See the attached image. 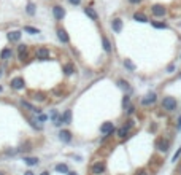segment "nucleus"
<instances>
[{"instance_id":"nucleus-35","label":"nucleus","mask_w":181,"mask_h":175,"mask_svg":"<svg viewBox=\"0 0 181 175\" xmlns=\"http://www.w3.org/2000/svg\"><path fill=\"white\" fill-rule=\"evenodd\" d=\"M175 175H181V163L178 164V167H176V170H175Z\"/></svg>"},{"instance_id":"nucleus-10","label":"nucleus","mask_w":181,"mask_h":175,"mask_svg":"<svg viewBox=\"0 0 181 175\" xmlns=\"http://www.w3.org/2000/svg\"><path fill=\"white\" fill-rule=\"evenodd\" d=\"M111 27H113V30L116 34H119L122 30V19L121 18H115L113 21H111Z\"/></svg>"},{"instance_id":"nucleus-44","label":"nucleus","mask_w":181,"mask_h":175,"mask_svg":"<svg viewBox=\"0 0 181 175\" xmlns=\"http://www.w3.org/2000/svg\"><path fill=\"white\" fill-rule=\"evenodd\" d=\"M0 175H3V173H2V172H0Z\"/></svg>"},{"instance_id":"nucleus-28","label":"nucleus","mask_w":181,"mask_h":175,"mask_svg":"<svg viewBox=\"0 0 181 175\" xmlns=\"http://www.w3.org/2000/svg\"><path fill=\"white\" fill-rule=\"evenodd\" d=\"M24 32H29V34H38L40 30H38V29H35V27H30V25H25V27H24Z\"/></svg>"},{"instance_id":"nucleus-22","label":"nucleus","mask_w":181,"mask_h":175,"mask_svg":"<svg viewBox=\"0 0 181 175\" xmlns=\"http://www.w3.org/2000/svg\"><path fill=\"white\" fill-rule=\"evenodd\" d=\"M24 163L27 166H37L38 164V159L37 158H24Z\"/></svg>"},{"instance_id":"nucleus-32","label":"nucleus","mask_w":181,"mask_h":175,"mask_svg":"<svg viewBox=\"0 0 181 175\" xmlns=\"http://www.w3.org/2000/svg\"><path fill=\"white\" fill-rule=\"evenodd\" d=\"M179 156H181V146L178 148V150H176V153L173 154V158H172V163H176V161L179 159Z\"/></svg>"},{"instance_id":"nucleus-1","label":"nucleus","mask_w":181,"mask_h":175,"mask_svg":"<svg viewBox=\"0 0 181 175\" xmlns=\"http://www.w3.org/2000/svg\"><path fill=\"white\" fill-rule=\"evenodd\" d=\"M161 108L165 112V113H173L178 110V100L173 97V96H165L162 97L161 100Z\"/></svg>"},{"instance_id":"nucleus-16","label":"nucleus","mask_w":181,"mask_h":175,"mask_svg":"<svg viewBox=\"0 0 181 175\" xmlns=\"http://www.w3.org/2000/svg\"><path fill=\"white\" fill-rule=\"evenodd\" d=\"M61 118H62V123H64V124H70V123H72V112H70V110H65L64 115H62Z\"/></svg>"},{"instance_id":"nucleus-26","label":"nucleus","mask_w":181,"mask_h":175,"mask_svg":"<svg viewBox=\"0 0 181 175\" xmlns=\"http://www.w3.org/2000/svg\"><path fill=\"white\" fill-rule=\"evenodd\" d=\"M22 107L24 108H27V110H30V112H38L35 107L32 105V104H29V102H25V100H22Z\"/></svg>"},{"instance_id":"nucleus-12","label":"nucleus","mask_w":181,"mask_h":175,"mask_svg":"<svg viewBox=\"0 0 181 175\" xmlns=\"http://www.w3.org/2000/svg\"><path fill=\"white\" fill-rule=\"evenodd\" d=\"M129 132H130V131H129L126 126H122V127H119V129L116 131V134H118L119 139H127V137H129Z\"/></svg>"},{"instance_id":"nucleus-11","label":"nucleus","mask_w":181,"mask_h":175,"mask_svg":"<svg viewBox=\"0 0 181 175\" xmlns=\"http://www.w3.org/2000/svg\"><path fill=\"white\" fill-rule=\"evenodd\" d=\"M133 21H137V22H148L149 19H148V16L145 15V13H133Z\"/></svg>"},{"instance_id":"nucleus-36","label":"nucleus","mask_w":181,"mask_h":175,"mask_svg":"<svg viewBox=\"0 0 181 175\" xmlns=\"http://www.w3.org/2000/svg\"><path fill=\"white\" fill-rule=\"evenodd\" d=\"M176 127L178 129H181V115L178 116V119H176Z\"/></svg>"},{"instance_id":"nucleus-3","label":"nucleus","mask_w":181,"mask_h":175,"mask_svg":"<svg viewBox=\"0 0 181 175\" xmlns=\"http://www.w3.org/2000/svg\"><path fill=\"white\" fill-rule=\"evenodd\" d=\"M157 92H149V94H146V96L140 100V104L143 105V107H151V105H154V104H157Z\"/></svg>"},{"instance_id":"nucleus-2","label":"nucleus","mask_w":181,"mask_h":175,"mask_svg":"<svg viewBox=\"0 0 181 175\" xmlns=\"http://www.w3.org/2000/svg\"><path fill=\"white\" fill-rule=\"evenodd\" d=\"M156 148H157V151H161L162 154L169 153V150H170V140L165 139V137H159L156 140Z\"/></svg>"},{"instance_id":"nucleus-23","label":"nucleus","mask_w":181,"mask_h":175,"mask_svg":"<svg viewBox=\"0 0 181 175\" xmlns=\"http://www.w3.org/2000/svg\"><path fill=\"white\" fill-rule=\"evenodd\" d=\"M118 85H119V88H122L124 91H130V86H129V83L126 81V80H119V81H118Z\"/></svg>"},{"instance_id":"nucleus-7","label":"nucleus","mask_w":181,"mask_h":175,"mask_svg":"<svg viewBox=\"0 0 181 175\" xmlns=\"http://www.w3.org/2000/svg\"><path fill=\"white\" fill-rule=\"evenodd\" d=\"M52 15H54V18L57 19V21H61V19L65 16V10H64L62 7H59V5H56V7L52 8Z\"/></svg>"},{"instance_id":"nucleus-38","label":"nucleus","mask_w":181,"mask_h":175,"mask_svg":"<svg viewBox=\"0 0 181 175\" xmlns=\"http://www.w3.org/2000/svg\"><path fill=\"white\" fill-rule=\"evenodd\" d=\"M68 2H70L72 5H79V3H81V0H68Z\"/></svg>"},{"instance_id":"nucleus-45","label":"nucleus","mask_w":181,"mask_h":175,"mask_svg":"<svg viewBox=\"0 0 181 175\" xmlns=\"http://www.w3.org/2000/svg\"><path fill=\"white\" fill-rule=\"evenodd\" d=\"M179 58H181V54H179Z\"/></svg>"},{"instance_id":"nucleus-43","label":"nucleus","mask_w":181,"mask_h":175,"mask_svg":"<svg viewBox=\"0 0 181 175\" xmlns=\"http://www.w3.org/2000/svg\"><path fill=\"white\" fill-rule=\"evenodd\" d=\"M178 78H181V73H178Z\"/></svg>"},{"instance_id":"nucleus-20","label":"nucleus","mask_w":181,"mask_h":175,"mask_svg":"<svg viewBox=\"0 0 181 175\" xmlns=\"http://www.w3.org/2000/svg\"><path fill=\"white\" fill-rule=\"evenodd\" d=\"M151 25L154 29H169V25H167L165 22H157V21H151Z\"/></svg>"},{"instance_id":"nucleus-41","label":"nucleus","mask_w":181,"mask_h":175,"mask_svg":"<svg viewBox=\"0 0 181 175\" xmlns=\"http://www.w3.org/2000/svg\"><path fill=\"white\" fill-rule=\"evenodd\" d=\"M68 175H76L75 172H68Z\"/></svg>"},{"instance_id":"nucleus-31","label":"nucleus","mask_w":181,"mask_h":175,"mask_svg":"<svg viewBox=\"0 0 181 175\" xmlns=\"http://www.w3.org/2000/svg\"><path fill=\"white\" fill-rule=\"evenodd\" d=\"M126 112H127V115H129V116H132V115L135 113V105H133V104H130V105L127 107V108H126Z\"/></svg>"},{"instance_id":"nucleus-9","label":"nucleus","mask_w":181,"mask_h":175,"mask_svg":"<svg viewBox=\"0 0 181 175\" xmlns=\"http://www.w3.org/2000/svg\"><path fill=\"white\" fill-rule=\"evenodd\" d=\"M103 172H105V164L100 163V161L92 166V173H94V175H102Z\"/></svg>"},{"instance_id":"nucleus-27","label":"nucleus","mask_w":181,"mask_h":175,"mask_svg":"<svg viewBox=\"0 0 181 175\" xmlns=\"http://www.w3.org/2000/svg\"><path fill=\"white\" fill-rule=\"evenodd\" d=\"M27 13H29L30 16L35 15V5L34 3H27Z\"/></svg>"},{"instance_id":"nucleus-19","label":"nucleus","mask_w":181,"mask_h":175,"mask_svg":"<svg viewBox=\"0 0 181 175\" xmlns=\"http://www.w3.org/2000/svg\"><path fill=\"white\" fill-rule=\"evenodd\" d=\"M102 45H103V49L106 51V53H111V43H110V40L106 38V37H102Z\"/></svg>"},{"instance_id":"nucleus-34","label":"nucleus","mask_w":181,"mask_h":175,"mask_svg":"<svg viewBox=\"0 0 181 175\" xmlns=\"http://www.w3.org/2000/svg\"><path fill=\"white\" fill-rule=\"evenodd\" d=\"M135 175H148V172H146V169H138L135 172Z\"/></svg>"},{"instance_id":"nucleus-17","label":"nucleus","mask_w":181,"mask_h":175,"mask_svg":"<svg viewBox=\"0 0 181 175\" xmlns=\"http://www.w3.org/2000/svg\"><path fill=\"white\" fill-rule=\"evenodd\" d=\"M11 56H13V51H11L10 48H5V49H2V53H0V58H2L3 61L11 59Z\"/></svg>"},{"instance_id":"nucleus-21","label":"nucleus","mask_w":181,"mask_h":175,"mask_svg":"<svg viewBox=\"0 0 181 175\" xmlns=\"http://www.w3.org/2000/svg\"><path fill=\"white\" fill-rule=\"evenodd\" d=\"M124 67H126L127 70H130V72L135 70V64H133L130 59H124Z\"/></svg>"},{"instance_id":"nucleus-6","label":"nucleus","mask_w":181,"mask_h":175,"mask_svg":"<svg viewBox=\"0 0 181 175\" xmlns=\"http://www.w3.org/2000/svg\"><path fill=\"white\" fill-rule=\"evenodd\" d=\"M37 59H40V61H46V59H49V49L45 48V46L38 48V49H37Z\"/></svg>"},{"instance_id":"nucleus-25","label":"nucleus","mask_w":181,"mask_h":175,"mask_svg":"<svg viewBox=\"0 0 181 175\" xmlns=\"http://www.w3.org/2000/svg\"><path fill=\"white\" fill-rule=\"evenodd\" d=\"M56 170L61 172V173H68V167L65 164H57V166H56Z\"/></svg>"},{"instance_id":"nucleus-40","label":"nucleus","mask_w":181,"mask_h":175,"mask_svg":"<svg viewBox=\"0 0 181 175\" xmlns=\"http://www.w3.org/2000/svg\"><path fill=\"white\" fill-rule=\"evenodd\" d=\"M40 175H49V172H46V170H45V172H41Z\"/></svg>"},{"instance_id":"nucleus-30","label":"nucleus","mask_w":181,"mask_h":175,"mask_svg":"<svg viewBox=\"0 0 181 175\" xmlns=\"http://www.w3.org/2000/svg\"><path fill=\"white\" fill-rule=\"evenodd\" d=\"M129 105H130V97H129V96H124V99H122V107H124V108H127Z\"/></svg>"},{"instance_id":"nucleus-42","label":"nucleus","mask_w":181,"mask_h":175,"mask_svg":"<svg viewBox=\"0 0 181 175\" xmlns=\"http://www.w3.org/2000/svg\"><path fill=\"white\" fill-rule=\"evenodd\" d=\"M0 76H2V67H0Z\"/></svg>"},{"instance_id":"nucleus-15","label":"nucleus","mask_w":181,"mask_h":175,"mask_svg":"<svg viewBox=\"0 0 181 175\" xmlns=\"http://www.w3.org/2000/svg\"><path fill=\"white\" fill-rule=\"evenodd\" d=\"M8 40H10V42H19V40H21V32H19V30L10 32V34H8Z\"/></svg>"},{"instance_id":"nucleus-39","label":"nucleus","mask_w":181,"mask_h":175,"mask_svg":"<svg viewBox=\"0 0 181 175\" xmlns=\"http://www.w3.org/2000/svg\"><path fill=\"white\" fill-rule=\"evenodd\" d=\"M25 175H34V172H32V170H27V172H25Z\"/></svg>"},{"instance_id":"nucleus-18","label":"nucleus","mask_w":181,"mask_h":175,"mask_svg":"<svg viewBox=\"0 0 181 175\" xmlns=\"http://www.w3.org/2000/svg\"><path fill=\"white\" fill-rule=\"evenodd\" d=\"M57 37H59V40H61V42H64V43H68V35H67V32H65L64 29H59V30H57Z\"/></svg>"},{"instance_id":"nucleus-29","label":"nucleus","mask_w":181,"mask_h":175,"mask_svg":"<svg viewBox=\"0 0 181 175\" xmlns=\"http://www.w3.org/2000/svg\"><path fill=\"white\" fill-rule=\"evenodd\" d=\"M124 126H126V127H127V129H129V131H130V129H132V127H133V126H135V121H133V119H132V118H129V119H127V121H126V124H124Z\"/></svg>"},{"instance_id":"nucleus-24","label":"nucleus","mask_w":181,"mask_h":175,"mask_svg":"<svg viewBox=\"0 0 181 175\" xmlns=\"http://www.w3.org/2000/svg\"><path fill=\"white\" fill-rule=\"evenodd\" d=\"M64 72H65V75H72L75 72V67L72 64H67V65H64Z\"/></svg>"},{"instance_id":"nucleus-13","label":"nucleus","mask_w":181,"mask_h":175,"mask_svg":"<svg viewBox=\"0 0 181 175\" xmlns=\"http://www.w3.org/2000/svg\"><path fill=\"white\" fill-rule=\"evenodd\" d=\"M59 137H61L62 142H67V143H68V142L72 140V132H70V131H61Z\"/></svg>"},{"instance_id":"nucleus-14","label":"nucleus","mask_w":181,"mask_h":175,"mask_svg":"<svg viewBox=\"0 0 181 175\" xmlns=\"http://www.w3.org/2000/svg\"><path fill=\"white\" fill-rule=\"evenodd\" d=\"M84 13H86V15H88V16H89L92 21H97V19H99V15H97L95 10H94V8H91V7L84 8Z\"/></svg>"},{"instance_id":"nucleus-37","label":"nucleus","mask_w":181,"mask_h":175,"mask_svg":"<svg viewBox=\"0 0 181 175\" xmlns=\"http://www.w3.org/2000/svg\"><path fill=\"white\" fill-rule=\"evenodd\" d=\"M129 2H130L132 5H138V3H142L143 0H129Z\"/></svg>"},{"instance_id":"nucleus-5","label":"nucleus","mask_w":181,"mask_h":175,"mask_svg":"<svg viewBox=\"0 0 181 175\" xmlns=\"http://www.w3.org/2000/svg\"><path fill=\"white\" fill-rule=\"evenodd\" d=\"M100 132L103 134V136H113V134L116 132L115 124L110 123V121H106V123H103V124L100 126Z\"/></svg>"},{"instance_id":"nucleus-8","label":"nucleus","mask_w":181,"mask_h":175,"mask_svg":"<svg viewBox=\"0 0 181 175\" xmlns=\"http://www.w3.org/2000/svg\"><path fill=\"white\" fill-rule=\"evenodd\" d=\"M11 88H13V89H16V91L22 89V88H24V80H22L21 76L13 78V80H11Z\"/></svg>"},{"instance_id":"nucleus-4","label":"nucleus","mask_w":181,"mask_h":175,"mask_svg":"<svg viewBox=\"0 0 181 175\" xmlns=\"http://www.w3.org/2000/svg\"><path fill=\"white\" fill-rule=\"evenodd\" d=\"M151 13H152V16H156V18H164L167 15V8L164 5H152Z\"/></svg>"},{"instance_id":"nucleus-33","label":"nucleus","mask_w":181,"mask_h":175,"mask_svg":"<svg viewBox=\"0 0 181 175\" xmlns=\"http://www.w3.org/2000/svg\"><path fill=\"white\" fill-rule=\"evenodd\" d=\"M165 72H167V73H173V72H175V64H170V65H167Z\"/></svg>"}]
</instances>
